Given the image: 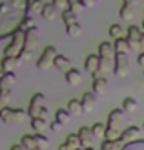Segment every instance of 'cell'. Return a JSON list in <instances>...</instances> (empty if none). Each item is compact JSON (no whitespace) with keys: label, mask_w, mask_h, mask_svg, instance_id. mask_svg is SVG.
Listing matches in <instances>:
<instances>
[{"label":"cell","mask_w":144,"mask_h":150,"mask_svg":"<svg viewBox=\"0 0 144 150\" xmlns=\"http://www.w3.org/2000/svg\"><path fill=\"white\" fill-rule=\"evenodd\" d=\"M24 48H26V31L18 28L17 31L11 35V42L6 46L4 57H18Z\"/></svg>","instance_id":"obj_1"},{"label":"cell","mask_w":144,"mask_h":150,"mask_svg":"<svg viewBox=\"0 0 144 150\" xmlns=\"http://www.w3.org/2000/svg\"><path fill=\"white\" fill-rule=\"evenodd\" d=\"M113 73H115L119 79L128 77V73H130V57H128V53H117L115 55Z\"/></svg>","instance_id":"obj_2"},{"label":"cell","mask_w":144,"mask_h":150,"mask_svg":"<svg viewBox=\"0 0 144 150\" xmlns=\"http://www.w3.org/2000/svg\"><path fill=\"white\" fill-rule=\"evenodd\" d=\"M57 48L55 46H46L44 48V51L40 53L39 57V61H37V68L39 70H48L53 66V62H55V59H57Z\"/></svg>","instance_id":"obj_3"},{"label":"cell","mask_w":144,"mask_h":150,"mask_svg":"<svg viewBox=\"0 0 144 150\" xmlns=\"http://www.w3.org/2000/svg\"><path fill=\"white\" fill-rule=\"evenodd\" d=\"M126 33H128L126 35V40H128V44H130V50H140V37L144 33L142 28L131 24L130 28H128Z\"/></svg>","instance_id":"obj_4"},{"label":"cell","mask_w":144,"mask_h":150,"mask_svg":"<svg viewBox=\"0 0 144 150\" xmlns=\"http://www.w3.org/2000/svg\"><path fill=\"white\" fill-rule=\"evenodd\" d=\"M44 103H46V97H44V93H35L31 97V101H29V110H27V114L33 117H39V110L44 106Z\"/></svg>","instance_id":"obj_5"},{"label":"cell","mask_w":144,"mask_h":150,"mask_svg":"<svg viewBox=\"0 0 144 150\" xmlns=\"http://www.w3.org/2000/svg\"><path fill=\"white\" fill-rule=\"evenodd\" d=\"M77 134H79V139H80V146H82V148L93 146V139H95V136H93L91 128H88V126H82V128H80Z\"/></svg>","instance_id":"obj_6"},{"label":"cell","mask_w":144,"mask_h":150,"mask_svg":"<svg viewBox=\"0 0 144 150\" xmlns=\"http://www.w3.org/2000/svg\"><path fill=\"white\" fill-rule=\"evenodd\" d=\"M98 64H100V57L98 55H88L84 61V70L91 75H98Z\"/></svg>","instance_id":"obj_7"},{"label":"cell","mask_w":144,"mask_h":150,"mask_svg":"<svg viewBox=\"0 0 144 150\" xmlns=\"http://www.w3.org/2000/svg\"><path fill=\"white\" fill-rule=\"evenodd\" d=\"M15 82H17V75L13 71H6L2 81H0V92H11Z\"/></svg>","instance_id":"obj_8"},{"label":"cell","mask_w":144,"mask_h":150,"mask_svg":"<svg viewBox=\"0 0 144 150\" xmlns=\"http://www.w3.org/2000/svg\"><path fill=\"white\" fill-rule=\"evenodd\" d=\"M115 48H113L111 42H100L98 46V57L100 59H110V61H115Z\"/></svg>","instance_id":"obj_9"},{"label":"cell","mask_w":144,"mask_h":150,"mask_svg":"<svg viewBox=\"0 0 144 150\" xmlns=\"http://www.w3.org/2000/svg\"><path fill=\"white\" fill-rule=\"evenodd\" d=\"M97 93L95 92H86L84 95H82V108H84V112H91L95 110V104H97Z\"/></svg>","instance_id":"obj_10"},{"label":"cell","mask_w":144,"mask_h":150,"mask_svg":"<svg viewBox=\"0 0 144 150\" xmlns=\"http://www.w3.org/2000/svg\"><path fill=\"white\" fill-rule=\"evenodd\" d=\"M37 42H39V35H37V26H33L31 29L26 31V48L24 50L33 51V48L37 46Z\"/></svg>","instance_id":"obj_11"},{"label":"cell","mask_w":144,"mask_h":150,"mask_svg":"<svg viewBox=\"0 0 144 150\" xmlns=\"http://www.w3.org/2000/svg\"><path fill=\"white\" fill-rule=\"evenodd\" d=\"M53 66L58 70V71H64V73H67L71 70V61L67 59L66 55H57V59H55V62H53Z\"/></svg>","instance_id":"obj_12"},{"label":"cell","mask_w":144,"mask_h":150,"mask_svg":"<svg viewBox=\"0 0 144 150\" xmlns=\"http://www.w3.org/2000/svg\"><path fill=\"white\" fill-rule=\"evenodd\" d=\"M139 134H140V128L139 126H128V128L120 134V143H122V141H128V143H130V141H135V137H139Z\"/></svg>","instance_id":"obj_13"},{"label":"cell","mask_w":144,"mask_h":150,"mask_svg":"<svg viewBox=\"0 0 144 150\" xmlns=\"http://www.w3.org/2000/svg\"><path fill=\"white\" fill-rule=\"evenodd\" d=\"M20 64V59L18 57H4L0 61V70L4 71H13V68H17Z\"/></svg>","instance_id":"obj_14"},{"label":"cell","mask_w":144,"mask_h":150,"mask_svg":"<svg viewBox=\"0 0 144 150\" xmlns=\"http://www.w3.org/2000/svg\"><path fill=\"white\" fill-rule=\"evenodd\" d=\"M108 88V81L104 75H93V92L95 93H104V90Z\"/></svg>","instance_id":"obj_15"},{"label":"cell","mask_w":144,"mask_h":150,"mask_svg":"<svg viewBox=\"0 0 144 150\" xmlns=\"http://www.w3.org/2000/svg\"><path fill=\"white\" fill-rule=\"evenodd\" d=\"M66 81H67V84L70 86H79L80 84V81H82V75L77 68H71L70 71L66 73Z\"/></svg>","instance_id":"obj_16"},{"label":"cell","mask_w":144,"mask_h":150,"mask_svg":"<svg viewBox=\"0 0 144 150\" xmlns=\"http://www.w3.org/2000/svg\"><path fill=\"white\" fill-rule=\"evenodd\" d=\"M67 112H70V115H80L82 112H84V108H82V101L80 99H71L70 103H67Z\"/></svg>","instance_id":"obj_17"},{"label":"cell","mask_w":144,"mask_h":150,"mask_svg":"<svg viewBox=\"0 0 144 150\" xmlns=\"http://www.w3.org/2000/svg\"><path fill=\"white\" fill-rule=\"evenodd\" d=\"M44 6L46 4H44L42 0H27V15L33 17V15H37V13H42Z\"/></svg>","instance_id":"obj_18"},{"label":"cell","mask_w":144,"mask_h":150,"mask_svg":"<svg viewBox=\"0 0 144 150\" xmlns=\"http://www.w3.org/2000/svg\"><path fill=\"white\" fill-rule=\"evenodd\" d=\"M113 48H115V53H130V44H128V40L124 37L113 42Z\"/></svg>","instance_id":"obj_19"},{"label":"cell","mask_w":144,"mask_h":150,"mask_svg":"<svg viewBox=\"0 0 144 150\" xmlns=\"http://www.w3.org/2000/svg\"><path fill=\"white\" fill-rule=\"evenodd\" d=\"M106 130H108V125H104V123H95L91 126V132H93L95 139H104L106 137Z\"/></svg>","instance_id":"obj_20"},{"label":"cell","mask_w":144,"mask_h":150,"mask_svg":"<svg viewBox=\"0 0 144 150\" xmlns=\"http://www.w3.org/2000/svg\"><path fill=\"white\" fill-rule=\"evenodd\" d=\"M119 15H120V18H124V20L133 18V15H135V6H133V4H124L122 7H120Z\"/></svg>","instance_id":"obj_21"},{"label":"cell","mask_w":144,"mask_h":150,"mask_svg":"<svg viewBox=\"0 0 144 150\" xmlns=\"http://www.w3.org/2000/svg\"><path fill=\"white\" fill-rule=\"evenodd\" d=\"M40 15H42V18H44V20H53V18L57 17V6H53V4H46Z\"/></svg>","instance_id":"obj_22"},{"label":"cell","mask_w":144,"mask_h":150,"mask_svg":"<svg viewBox=\"0 0 144 150\" xmlns=\"http://www.w3.org/2000/svg\"><path fill=\"white\" fill-rule=\"evenodd\" d=\"M22 145H24L27 150H35L39 148V145H37V139H35V134H26V136H22Z\"/></svg>","instance_id":"obj_23"},{"label":"cell","mask_w":144,"mask_h":150,"mask_svg":"<svg viewBox=\"0 0 144 150\" xmlns=\"http://www.w3.org/2000/svg\"><path fill=\"white\" fill-rule=\"evenodd\" d=\"M0 121L2 123H13L15 121V108H9V106H6L2 112H0Z\"/></svg>","instance_id":"obj_24"},{"label":"cell","mask_w":144,"mask_h":150,"mask_svg":"<svg viewBox=\"0 0 144 150\" xmlns=\"http://www.w3.org/2000/svg\"><path fill=\"white\" fill-rule=\"evenodd\" d=\"M122 114H124V110H122V108H115V110H111V112H110V115H108V126H115L117 121H120Z\"/></svg>","instance_id":"obj_25"},{"label":"cell","mask_w":144,"mask_h":150,"mask_svg":"<svg viewBox=\"0 0 144 150\" xmlns=\"http://www.w3.org/2000/svg\"><path fill=\"white\" fill-rule=\"evenodd\" d=\"M62 22H64L66 26L75 24V22H77V13L71 11L70 7H67V9H64V11H62Z\"/></svg>","instance_id":"obj_26"},{"label":"cell","mask_w":144,"mask_h":150,"mask_svg":"<svg viewBox=\"0 0 144 150\" xmlns=\"http://www.w3.org/2000/svg\"><path fill=\"white\" fill-rule=\"evenodd\" d=\"M46 119H42V117H33L31 119V128L37 132V134H42V130L46 128Z\"/></svg>","instance_id":"obj_27"},{"label":"cell","mask_w":144,"mask_h":150,"mask_svg":"<svg viewBox=\"0 0 144 150\" xmlns=\"http://www.w3.org/2000/svg\"><path fill=\"white\" fill-rule=\"evenodd\" d=\"M120 150H144V139H135L126 143L124 146H120Z\"/></svg>","instance_id":"obj_28"},{"label":"cell","mask_w":144,"mask_h":150,"mask_svg":"<svg viewBox=\"0 0 144 150\" xmlns=\"http://www.w3.org/2000/svg\"><path fill=\"white\" fill-rule=\"evenodd\" d=\"M122 33H124V29L120 24H111L110 26V37L113 40H117V39H122Z\"/></svg>","instance_id":"obj_29"},{"label":"cell","mask_w":144,"mask_h":150,"mask_svg":"<svg viewBox=\"0 0 144 150\" xmlns=\"http://www.w3.org/2000/svg\"><path fill=\"white\" fill-rule=\"evenodd\" d=\"M137 99H133V97H126V99L122 101V110L124 112H133L137 110Z\"/></svg>","instance_id":"obj_30"},{"label":"cell","mask_w":144,"mask_h":150,"mask_svg":"<svg viewBox=\"0 0 144 150\" xmlns=\"http://www.w3.org/2000/svg\"><path fill=\"white\" fill-rule=\"evenodd\" d=\"M70 112H67V110H62V108H60V110H57V114H55V121H58L60 125H66L67 121H70Z\"/></svg>","instance_id":"obj_31"},{"label":"cell","mask_w":144,"mask_h":150,"mask_svg":"<svg viewBox=\"0 0 144 150\" xmlns=\"http://www.w3.org/2000/svg\"><path fill=\"white\" fill-rule=\"evenodd\" d=\"M66 31L70 37H79L82 33V26L79 24V22H75V24H70V26H66Z\"/></svg>","instance_id":"obj_32"},{"label":"cell","mask_w":144,"mask_h":150,"mask_svg":"<svg viewBox=\"0 0 144 150\" xmlns=\"http://www.w3.org/2000/svg\"><path fill=\"white\" fill-rule=\"evenodd\" d=\"M106 141H119L120 139V134L117 132L115 126H108V130H106Z\"/></svg>","instance_id":"obj_33"},{"label":"cell","mask_w":144,"mask_h":150,"mask_svg":"<svg viewBox=\"0 0 144 150\" xmlns=\"http://www.w3.org/2000/svg\"><path fill=\"white\" fill-rule=\"evenodd\" d=\"M35 139H37V145H39V148H40V150L48 148V145H49V139H48L46 136H42V134H35Z\"/></svg>","instance_id":"obj_34"},{"label":"cell","mask_w":144,"mask_h":150,"mask_svg":"<svg viewBox=\"0 0 144 150\" xmlns=\"http://www.w3.org/2000/svg\"><path fill=\"white\" fill-rule=\"evenodd\" d=\"M11 99V92H0V112L7 106V101Z\"/></svg>","instance_id":"obj_35"},{"label":"cell","mask_w":144,"mask_h":150,"mask_svg":"<svg viewBox=\"0 0 144 150\" xmlns=\"http://www.w3.org/2000/svg\"><path fill=\"white\" fill-rule=\"evenodd\" d=\"M33 26H35V24H33V17H29V15H27V17H24V20L20 22V29H24V31L31 29Z\"/></svg>","instance_id":"obj_36"},{"label":"cell","mask_w":144,"mask_h":150,"mask_svg":"<svg viewBox=\"0 0 144 150\" xmlns=\"http://www.w3.org/2000/svg\"><path fill=\"white\" fill-rule=\"evenodd\" d=\"M27 115H29V114H27L26 110H20V108L15 110V121H24Z\"/></svg>","instance_id":"obj_37"},{"label":"cell","mask_w":144,"mask_h":150,"mask_svg":"<svg viewBox=\"0 0 144 150\" xmlns=\"http://www.w3.org/2000/svg\"><path fill=\"white\" fill-rule=\"evenodd\" d=\"M31 55H33V51H29V50H22V53L18 55V59H20V62H24V61H29V59H31Z\"/></svg>","instance_id":"obj_38"},{"label":"cell","mask_w":144,"mask_h":150,"mask_svg":"<svg viewBox=\"0 0 144 150\" xmlns=\"http://www.w3.org/2000/svg\"><path fill=\"white\" fill-rule=\"evenodd\" d=\"M48 114H49V110H48L46 106H42V108L39 110V117H42V119H46V117H48Z\"/></svg>","instance_id":"obj_39"},{"label":"cell","mask_w":144,"mask_h":150,"mask_svg":"<svg viewBox=\"0 0 144 150\" xmlns=\"http://www.w3.org/2000/svg\"><path fill=\"white\" fill-rule=\"evenodd\" d=\"M49 126H51V130H53V132H58V130H60V126H62V125H60L58 121H53Z\"/></svg>","instance_id":"obj_40"},{"label":"cell","mask_w":144,"mask_h":150,"mask_svg":"<svg viewBox=\"0 0 144 150\" xmlns=\"http://www.w3.org/2000/svg\"><path fill=\"white\" fill-rule=\"evenodd\" d=\"M95 4H97V0H82V6H84V7H91Z\"/></svg>","instance_id":"obj_41"},{"label":"cell","mask_w":144,"mask_h":150,"mask_svg":"<svg viewBox=\"0 0 144 150\" xmlns=\"http://www.w3.org/2000/svg\"><path fill=\"white\" fill-rule=\"evenodd\" d=\"M51 4L57 6V7L58 6H67V0H51Z\"/></svg>","instance_id":"obj_42"},{"label":"cell","mask_w":144,"mask_h":150,"mask_svg":"<svg viewBox=\"0 0 144 150\" xmlns=\"http://www.w3.org/2000/svg\"><path fill=\"white\" fill-rule=\"evenodd\" d=\"M11 150H27V148L22 145V143H18V145H13V146H11Z\"/></svg>","instance_id":"obj_43"},{"label":"cell","mask_w":144,"mask_h":150,"mask_svg":"<svg viewBox=\"0 0 144 150\" xmlns=\"http://www.w3.org/2000/svg\"><path fill=\"white\" fill-rule=\"evenodd\" d=\"M75 4H82V0H67V7H70V6H75Z\"/></svg>","instance_id":"obj_44"},{"label":"cell","mask_w":144,"mask_h":150,"mask_svg":"<svg viewBox=\"0 0 144 150\" xmlns=\"http://www.w3.org/2000/svg\"><path fill=\"white\" fill-rule=\"evenodd\" d=\"M137 62H139V64L142 66V68H144V53H140V55H139V59H137Z\"/></svg>","instance_id":"obj_45"},{"label":"cell","mask_w":144,"mask_h":150,"mask_svg":"<svg viewBox=\"0 0 144 150\" xmlns=\"http://www.w3.org/2000/svg\"><path fill=\"white\" fill-rule=\"evenodd\" d=\"M58 150H71V148H70V146H67L66 143H62V145H60V146H58Z\"/></svg>","instance_id":"obj_46"},{"label":"cell","mask_w":144,"mask_h":150,"mask_svg":"<svg viewBox=\"0 0 144 150\" xmlns=\"http://www.w3.org/2000/svg\"><path fill=\"white\" fill-rule=\"evenodd\" d=\"M140 50H142V53H144V33H142V37H140Z\"/></svg>","instance_id":"obj_47"},{"label":"cell","mask_w":144,"mask_h":150,"mask_svg":"<svg viewBox=\"0 0 144 150\" xmlns=\"http://www.w3.org/2000/svg\"><path fill=\"white\" fill-rule=\"evenodd\" d=\"M122 2H124V4H135L137 0H122Z\"/></svg>","instance_id":"obj_48"},{"label":"cell","mask_w":144,"mask_h":150,"mask_svg":"<svg viewBox=\"0 0 144 150\" xmlns=\"http://www.w3.org/2000/svg\"><path fill=\"white\" fill-rule=\"evenodd\" d=\"M4 73H6L4 70H0V81H2V77H4Z\"/></svg>","instance_id":"obj_49"},{"label":"cell","mask_w":144,"mask_h":150,"mask_svg":"<svg viewBox=\"0 0 144 150\" xmlns=\"http://www.w3.org/2000/svg\"><path fill=\"white\" fill-rule=\"evenodd\" d=\"M142 31H144V20H142Z\"/></svg>","instance_id":"obj_50"},{"label":"cell","mask_w":144,"mask_h":150,"mask_svg":"<svg viewBox=\"0 0 144 150\" xmlns=\"http://www.w3.org/2000/svg\"><path fill=\"white\" fill-rule=\"evenodd\" d=\"M35 150H40V148H35Z\"/></svg>","instance_id":"obj_51"},{"label":"cell","mask_w":144,"mask_h":150,"mask_svg":"<svg viewBox=\"0 0 144 150\" xmlns=\"http://www.w3.org/2000/svg\"><path fill=\"white\" fill-rule=\"evenodd\" d=\"M77 150H82V148H77Z\"/></svg>","instance_id":"obj_52"},{"label":"cell","mask_w":144,"mask_h":150,"mask_svg":"<svg viewBox=\"0 0 144 150\" xmlns=\"http://www.w3.org/2000/svg\"><path fill=\"white\" fill-rule=\"evenodd\" d=\"M0 42H2V39H0Z\"/></svg>","instance_id":"obj_53"},{"label":"cell","mask_w":144,"mask_h":150,"mask_svg":"<svg viewBox=\"0 0 144 150\" xmlns=\"http://www.w3.org/2000/svg\"><path fill=\"white\" fill-rule=\"evenodd\" d=\"M142 128H144V125H142Z\"/></svg>","instance_id":"obj_54"},{"label":"cell","mask_w":144,"mask_h":150,"mask_svg":"<svg viewBox=\"0 0 144 150\" xmlns=\"http://www.w3.org/2000/svg\"><path fill=\"white\" fill-rule=\"evenodd\" d=\"M97 2H98V0H97Z\"/></svg>","instance_id":"obj_55"},{"label":"cell","mask_w":144,"mask_h":150,"mask_svg":"<svg viewBox=\"0 0 144 150\" xmlns=\"http://www.w3.org/2000/svg\"><path fill=\"white\" fill-rule=\"evenodd\" d=\"M100 150H102V148H100Z\"/></svg>","instance_id":"obj_56"}]
</instances>
